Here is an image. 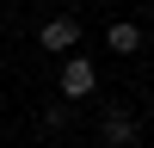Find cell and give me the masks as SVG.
Returning a JSON list of instances; mask_svg holds the SVG:
<instances>
[{
    "label": "cell",
    "instance_id": "1",
    "mask_svg": "<svg viewBox=\"0 0 154 148\" xmlns=\"http://www.w3.org/2000/svg\"><path fill=\"white\" fill-rule=\"evenodd\" d=\"M99 142L105 148H142V123H136L130 105H111L105 117H99Z\"/></svg>",
    "mask_w": 154,
    "mask_h": 148
},
{
    "label": "cell",
    "instance_id": "2",
    "mask_svg": "<svg viewBox=\"0 0 154 148\" xmlns=\"http://www.w3.org/2000/svg\"><path fill=\"white\" fill-rule=\"evenodd\" d=\"M56 86H62V99H68V105H80V99H93V93H99V68H93L86 56H68Z\"/></svg>",
    "mask_w": 154,
    "mask_h": 148
},
{
    "label": "cell",
    "instance_id": "3",
    "mask_svg": "<svg viewBox=\"0 0 154 148\" xmlns=\"http://www.w3.org/2000/svg\"><path fill=\"white\" fill-rule=\"evenodd\" d=\"M37 43H43V56H74V43H80V25H74V19H43Z\"/></svg>",
    "mask_w": 154,
    "mask_h": 148
},
{
    "label": "cell",
    "instance_id": "4",
    "mask_svg": "<svg viewBox=\"0 0 154 148\" xmlns=\"http://www.w3.org/2000/svg\"><path fill=\"white\" fill-rule=\"evenodd\" d=\"M105 49H111V56H136V49H142V25H136V19H111Z\"/></svg>",
    "mask_w": 154,
    "mask_h": 148
},
{
    "label": "cell",
    "instance_id": "5",
    "mask_svg": "<svg viewBox=\"0 0 154 148\" xmlns=\"http://www.w3.org/2000/svg\"><path fill=\"white\" fill-rule=\"evenodd\" d=\"M68 123H74V111H68V99H49V105L37 111V130H49V136H62Z\"/></svg>",
    "mask_w": 154,
    "mask_h": 148
},
{
    "label": "cell",
    "instance_id": "6",
    "mask_svg": "<svg viewBox=\"0 0 154 148\" xmlns=\"http://www.w3.org/2000/svg\"><path fill=\"white\" fill-rule=\"evenodd\" d=\"M148 123H154V105H148Z\"/></svg>",
    "mask_w": 154,
    "mask_h": 148
},
{
    "label": "cell",
    "instance_id": "7",
    "mask_svg": "<svg viewBox=\"0 0 154 148\" xmlns=\"http://www.w3.org/2000/svg\"><path fill=\"white\" fill-rule=\"evenodd\" d=\"M0 136H6V130H0Z\"/></svg>",
    "mask_w": 154,
    "mask_h": 148
}]
</instances>
